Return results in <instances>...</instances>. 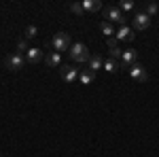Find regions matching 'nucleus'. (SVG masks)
<instances>
[{
	"label": "nucleus",
	"instance_id": "1",
	"mask_svg": "<svg viewBox=\"0 0 159 157\" xmlns=\"http://www.w3.org/2000/svg\"><path fill=\"white\" fill-rule=\"evenodd\" d=\"M70 58H72L74 62H89L91 60L89 49H87V45H83V43H74L72 47H70Z\"/></svg>",
	"mask_w": 159,
	"mask_h": 157
},
{
	"label": "nucleus",
	"instance_id": "2",
	"mask_svg": "<svg viewBox=\"0 0 159 157\" xmlns=\"http://www.w3.org/2000/svg\"><path fill=\"white\" fill-rule=\"evenodd\" d=\"M51 45H53V49H55L57 53L66 51V49L72 45V40H70V34H66V32H57V34L53 36V40H51Z\"/></svg>",
	"mask_w": 159,
	"mask_h": 157
},
{
	"label": "nucleus",
	"instance_id": "3",
	"mask_svg": "<svg viewBox=\"0 0 159 157\" xmlns=\"http://www.w3.org/2000/svg\"><path fill=\"white\" fill-rule=\"evenodd\" d=\"M4 66L13 70V72H17V70H21L24 68V55L21 53H11L7 60H4Z\"/></svg>",
	"mask_w": 159,
	"mask_h": 157
},
{
	"label": "nucleus",
	"instance_id": "4",
	"mask_svg": "<svg viewBox=\"0 0 159 157\" xmlns=\"http://www.w3.org/2000/svg\"><path fill=\"white\" fill-rule=\"evenodd\" d=\"M60 72H61V79H64L66 83H74V81L79 79V70L72 68V66H68V64H61Z\"/></svg>",
	"mask_w": 159,
	"mask_h": 157
},
{
	"label": "nucleus",
	"instance_id": "5",
	"mask_svg": "<svg viewBox=\"0 0 159 157\" xmlns=\"http://www.w3.org/2000/svg\"><path fill=\"white\" fill-rule=\"evenodd\" d=\"M134 64H138V51L136 49H127L121 55V66L123 68H132Z\"/></svg>",
	"mask_w": 159,
	"mask_h": 157
},
{
	"label": "nucleus",
	"instance_id": "6",
	"mask_svg": "<svg viewBox=\"0 0 159 157\" xmlns=\"http://www.w3.org/2000/svg\"><path fill=\"white\" fill-rule=\"evenodd\" d=\"M129 76L134 79V81H138V83H144L148 79V74H147V70L140 66V64H134L132 68H129Z\"/></svg>",
	"mask_w": 159,
	"mask_h": 157
},
{
	"label": "nucleus",
	"instance_id": "7",
	"mask_svg": "<svg viewBox=\"0 0 159 157\" xmlns=\"http://www.w3.org/2000/svg\"><path fill=\"white\" fill-rule=\"evenodd\" d=\"M148 25H151V17H148L147 13H136L134 15V28L136 30H147Z\"/></svg>",
	"mask_w": 159,
	"mask_h": 157
},
{
	"label": "nucleus",
	"instance_id": "8",
	"mask_svg": "<svg viewBox=\"0 0 159 157\" xmlns=\"http://www.w3.org/2000/svg\"><path fill=\"white\" fill-rule=\"evenodd\" d=\"M104 17H108V21H123V13L117 7H108L104 9Z\"/></svg>",
	"mask_w": 159,
	"mask_h": 157
},
{
	"label": "nucleus",
	"instance_id": "9",
	"mask_svg": "<svg viewBox=\"0 0 159 157\" xmlns=\"http://www.w3.org/2000/svg\"><path fill=\"white\" fill-rule=\"evenodd\" d=\"M115 38H117V40H134V30L127 28V25H121Z\"/></svg>",
	"mask_w": 159,
	"mask_h": 157
},
{
	"label": "nucleus",
	"instance_id": "10",
	"mask_svg": "<svg viewBox=\"0 0 159 157\" xmlns=\"http://www.w3.org/2000/svg\"><path fill=\"white\" fill-rule=\"evenodd\" d=\"M45 64H47V66H51V68L61 66V53H57V51H51L49 55L45 58Z\"/></svg>",
	"mask_w": 159,
	"mask_h": 157
},
{
	"label": "nucleus",
	"instance_id": "11",
	"mask_svg": "<svg viewBox=\"0 0 159 157\" xmlns=\"http://www.w3.org/2000/svg\"><path fill=\"white\" fill-rule=\"evenodd\" d=\"M25 60H28V64H38V62L43 60V51L40 49H28Z\"/></svg>",
	"mask_w": 159,
	"mask_h": 157
},
{
	"label": "nucleus",
	"instance_id": "12",
	"mask_svg": "<svg viewBox=\"0 0 159 157\" xmlns=\"http://www.w3.org/2000/svg\"><path fill=\"white\" fill-rule=\"evenodd\" d=\"M83 4V11H100L102 9V2L100 0H85V2H81Z\"/></svg>",
	"mask_w": 159,
	"mask_h": 157
},
{
	"label": "nucleus",
	"instance_id": "13",
	"mask_svg": "<svg viewBox=\"0 0 159 157\" xmlns=\"http://www.w3.org/2000/svg\"><path fill=\"white\" fill-rule=\"evenodd\" d=\"M102 66H104L102 58H100V55H91V60H89V70H91V72H96V70H100Z\"/></svg>",
	"mask_w": 159,
	"mask_h": 157
},
{
	"label": "nucleus",
	"instance_id": "14",
	"mask_svg": "<svg viewBox=\"0 0 159 157\" xmlns=\"http://www.w3.org/2000/svg\"><path fill=\"white\" fill-rule=\"evenodd\" d=\"M79 79H81V83H83V85H89L93 79H96V72H91V70L87 68V70H83V72L79 74Z\"/></svg>",
	"mask_w": 159,
	"mask_h": 157
},
{
	"label": "nucleus",
	"instance_id": "15",
	"mask_svg": "<svg viewBox=\"0 0 159 157\" xmlns=\"http://www.w3.org/2000/svg\"><path fill=\"white\" fill-rule=\"evenodd\" d=\"M102 68H104L106 72H117V70H119V62L110 58V60H106V62H104V66H102Z\"/></svg>",
	"mask_w": 159,
	"mask_h": 157
},
{
	"label": "nucleus",
	"instance_id": "16",
	"mask_svg": "<svg viewBox=\"0 0 159 157\" xmlns=\"http://www.w3.org/2000/svg\"><path fill=\"white\" fill-rule=\"evenodd\" d=\"M100 30L106 34V38H112V34H115V30H112V25H110L108 21H102V24H100Z\"/></svg>",
	"mask_w": 159,
	"mask_h": 157
},
{
	"label": "nucleus",
	"instance_id": "17",
	"mask_svg": "<svg viewBox=\"0 0 159 157\" xmlns=\"http://www.w3.org/2000/svg\"><path fill=\"white\" fill-rule=\"evenodd\" d=\"M157 11H159V4H155V2H148V4H147V15H148V17H153Z\"/></svg>",
	"mask_w": 159,
	"mask_h": 157
},
{
	"label": "nucleus",
	"instance_id": "18",
	"mask_svg": "<svg viewBox=\"0 0 159 157\" xmlns=\"http://www.w3.org/2000/svg\"><path fill=\"white\" fill-rule=\"evenodd\" d=\"M36 25H28V28H25V40H28V38H34L36 36Z\"/></svg>",
	"mask_w": 159,
	"mask_h": 157
},
{
	"label": "nucleus",
	"instance_id": "19",
	"mask_svg": "<svg viewBox=\"0 0 159 157\" xmlns=\"http://www.w3.org/2000/svg\"><path fill=\"white\" fill-rule=\"evenodd\" d=\"M119 9H121V13L123 11H132V9H134V2H132V0H123L121 4H119Z\"/></svg>",
	"mask_w": 159,
	"mask_h": 157
},
{
	"label": "nucleus",
	"instance_id": "20",
	"mask_svg": "<svg viewBox=\"0 0 159 157\" xmlns=\"http://www.w3.org/2000/svg\"><path fill=\"white\" fill-rule=\"evenodd\" d=\"M70 11L72 13H76V15H83V4H79V2H72V4H70Z\"/></svg>",
	"mask_w": 159,
	"mask_h": 157
},
{
	"label": "nucleus",
	"instance_id": "21",
	"mask_svg": "<svg viewBox=\"0 0 159 157\" xmlns=\"http://www.w3.org/2000/svg\"><path fill=\"white\" fill-rule=\"evenodd\" d=\"M21 51L28 53V40H25V38H21V40L17 43V53H21Z\"/></svg>",
	"mask_w": 159,
	"mask_h": 157
},
{
	"label": "nucleus",
	"instance_id": "22",
	"mask_svg": "<svg viewBox=\"0 0 159 157\" xmlns=\"http://www.w3.org/2000/svg\"><path fill=\"white\" fill-rule=\"evenodd\" d=\"M106 45H108V49H119V40L112 36V38H106Z\"/></svg>",
	"mask_w": 159,
	"mask_h": 157
}]
</instances>
